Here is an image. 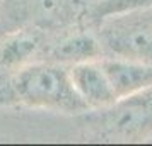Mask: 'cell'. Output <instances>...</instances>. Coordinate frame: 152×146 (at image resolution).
I'll return each instance as SVG.
<instances>
[{
	"label": "cell",
	"mask_w": 152,
	"mask_h": 146,
	"mask_svg": "<svg viewBox=\"0 0 152 146\" xmlns=\"http://www.w3.org/2000/svg\"><path fill=\"white\" fill-rule=\"evenodd\" d=\"M142 14H144V17L147 19V22L152 26V7L149 9H142Z\"/></svg>",
	"instance_id": "cell-10"
},
{
	"label": "cell",
	"mask_w": 152,
	"mask_h": 146,
	"mask_svg": "<svg viewBox=\"0 0 152 146\" xmlns=\"http://www.w3.org/2000/svg\"><path fill=\"white\" fill-rule=\"evenodd\" d=\"M104 56L152 63V26L142 10L108 15L91 24Z\"/></svg>",
	"instance_id": "cell-4"
},
{
	"label": "cell",
	"mask_w": 152,
	"mask_h": 146,
	"mask_svg": "<svg viewBox=\"0 0 152 146\" xmlns=\"http://www.w3.org/2000/svg\"><path fill=\"white\" fill-rule=\"evenodd\" d=\"M86 143H152V87L74 117Z\"/></svg>",
	"instance_id": "cell-2"
},
{
	"label": "cell",
	"mask_w": 152,
	"mask_h": 146,
	"mask_svg": "<svg viewBox=\"0 0 152 146\" xmlns=\"http://www.w3.org/2000/svg\"><path fill=\"white\" fill-rule=\"evenodd\" d=\"M99 61L118 99L152 87V63L113 56H103Z\"/></svg>",
	"instance_id": "cell-8"
},
{
	"label": "cell",
	"mask_w": 152,
	"mask_h": 146,
	"mask_svg": "<svg viewBox=\"0 0 152 146\" xmlns=\"http://www.w3.org/2000/svg\"><path fill=\"white\" fill-rule=\"evenodd\" d=\"M89 2H94V0H89Z\"/></svg>",
	"instance_id": "cell-11"
},
{
	"label": "cell",
	"mask_w": 152,
	"mask_h": 146,
	"mask_svg": "<svg viewBox=\"0 0 152 146\" xmlns=\"http://www.w3.org/2000/svg\"><path fill=\"white\" fill-rule=\"evenodd\" d=\"M70 82L87 109H103L118 100L99 60L69 66Z\"/></svg>",
	"instance_id": "cell-7"
},
{
	"label": "cell",
	"mask_w": 152,
	"mask_h": 146,
	"mask_svg": "<svg viewBox=\"0 0 152 146\" xmlns=\"http://www.w3.org/2000/svg\"><path fill=\"white\" fill-rule=\"evenodd\" d=\"M0 109L46 111L75 117L89 111L70 82L69 66L36 61L0 82Z\"/></svg>",
	"instance_id": "cell-1"
},
{
	"label": "cell",
	"mask_w": 152,
	"mask_h": 146,
	"mask_svg": "<svg viewBox=\"0 0 152 146\" xmlns=\"http://www.w3.org/2000/svg\"><path fill=\"white\" fill-rule=\"evenodd\" d=\"M104 56L96 31L91 24H79L50 36L41 61L74 66L84 61L101 60Z\"/></svg>",
	"instance_id": "cell-5"
},
{
	"label": "cell",
	"mask_w": 152,
	"mask_h": 146,
	"mask_svg": "<svg viewBox=\"0 0 152 146\" xmlns=\"http://www.w3.org/2000/svg\"><path fill=\"white\" fill-rule=\"evenodd\" d=\"M89 0H0V32L34 27L56 34L89 24Z\"/></svg>",
	"instance_id": "cell-3"
},
{
	"label": "cell",
	"mask_w": 152,
	"mask_h": 146,
	"mask_svg": "<svg viewBox=\"0 0 152 146\" xmlns=\"http://www.w3.org/2000/svg\"><path fill=\"white\" fill-rule=\"evenodd\" d=\"M149 7H152V0H94L89 10V24H94L108 15L142 10Z\"/></svg>",
	"instance_id": "cell-9"
},
{
	"label": "cell",
	"mask_w": 152,
	"mask_h": 146,
	"mask_svg": "<svg viewBox=\"0 0 152 146\" xmlns=\"http://www.w3.org/2000/svg\"><path fill=\"white\" fill-rule=\"evenodd\" d=\"M50 36L51 34L34 27L0 32V82L31 63L41 61Z\"/></svg>",
	"instance_id": "cell-6"
}]
</instances>
